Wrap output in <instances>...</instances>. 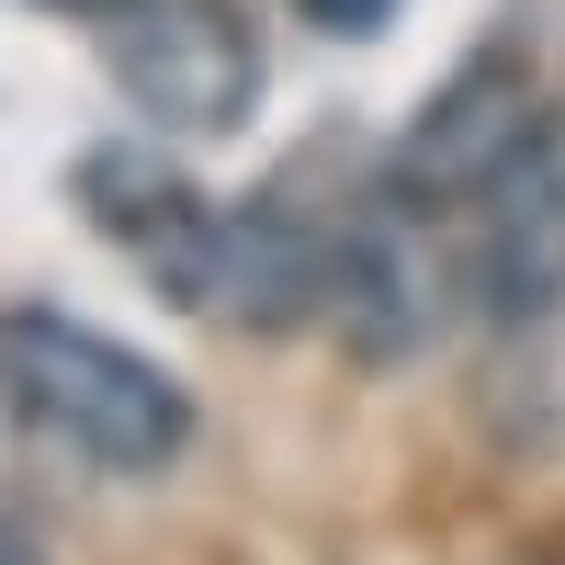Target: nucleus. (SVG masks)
Masks as SVG:
<instances>
[{
  "instance_id": "nucleus-1",
  "label": "nucleus",
  "mask_w": 565,
  "mask_h": 565,
  "mask_svg": "<svg viewBox=\"0 0 565 565\" xmlns=\"http://www.w3.org/2000/svg\"><path fill=\"white\" fill-rule=\"evenodd\" d=\"M0 407L34 441L79 452L90 476H170L193 452V396L148 351L79 328L68 306H12L0 317Z\"/></svg>"
},
{
  "instance_id": "nucleus-2",
  "label": "nucleus",
  "mask_w": 565,
  "mask_h": 565,
  "mask_svg": "<svg viewBox=\"0 0 565 565\" xmlns=\"http://www.w3.org/2000/svg\"><path fill=\"white\" fill-rule=\"evenodd\" d=\"M463 306H476L463 215L373 181V193L340 215V238H328V328H351L362 362H418Z\"/></svg>"
},
{
  "instance_id": "nucleus-3",
  "label": "nucleus",
  "mask_w": 565,
  "mask_h": 565,
  "mask_svg": "<svg viewBox=\"0 0 565 565\" xmlns=\"http://www.w3.org/2000/svg\"><path fill=\"white\" fill-rule=\"evenodd\" d=\"M114 90L170 136H238L260 114V34L226 0H125Z\"/></svg>"
},
{
  "instance_id": "nucleus-4",
  "label": "nucleus",
  "mask_w": 565,
  "mask_h": 565,
  "mask_svg": "<svg viewBox=\"0 0 565 565\" xmlns=\"http://www.w3.org/2000/svg\"><path fill=\"white\" fill-rule=\"evenodd\" d=\"M463 260H476V317L509 328V340L565 306V125L554 114L521 136V159L476 193Z\"/></svg>"
},
{
  "instance_id": "nucleus-5",
  "label": "nucleus",
  "mask_w": 565,
  "mask_h": 565,
  "mask_svg": "<svg viewBox=\"0 0 565 565\" xmlns=\"http://www.w3.org/2000/svg\"><path fill=\"white\" fill-rule=\"evenodd\" d=\"M543 125V90L521 57H476V68H452L430 103H418V125L396 136V159L385 181L418 204H441V215H476V193L521 159V136Z\"/></svg>"
},
{
  "instance_id": "nucleus-6",
  "label": "nucleus",
  "mask_w": 565,
  "mask_h": 565,
  "mask_svg": "<svg viewBox=\"0 0 565 565\" xmlns=\"http://www.w3.org/2000/svg\"><path fill=\"white\" fill-rule=\"evenodd\" d=\"M79 204L148 260V282L170 306H215V282H226V204H204L170 159H136V148L90 159L79 170Z\"/></svg>"
},
{
  "instance_id": "nucleus-7",
  "label": "nucleus",
  "mask_w": 565,
  "mask_h": 565,
  "mask_svg": "<svg viewBox=\"0 0 565 565\" xmlns=\"http://www.w3.org/2000/svg\"><path fill=\"white\" fill-rule=\"evenodd\" d=\"M306 23H328V34H385L396 23V0H295Z\"/></svg>"
},
{
  "instance_id": "nucleus-8",
  "label": "nucleus",
  "mask_w": 565,
  "mask_h": 565,
  "mask_svg": "<svg viewBox=\"0 0 565 565\" xmlns=\"http://www.w3.org/2000/svg\"><path fill=\"white\" fill-rule=\"evenodd\" d=\"M0 565H45V543H34V532L12 521V509H0Z\"/></svg>"
}]
</instances>
